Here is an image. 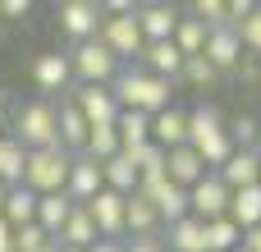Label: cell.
Instances as JSON below:
<instances>
[{
    "label": "cell",
    "instance_id": "e575fe53",
    "mask_svg": "<svg viewBox=\"0 0 261 252\" xmlns=\"http://www.w3.org/2000/svg\"><path fill=\"white\" fill-rule=\"evenodd\" d=\"M50 243V234L32 220V225H23V230H14V252H37V248H46Z\"/></svg>",
    "mask_w": 261,
    "mask_h": 252
},
{
    "label": "cell",
    "instance_id": "83f0119b",
    "mask_svg": "<svg viewBox=\"0 0 261 252\" xmlns=\"http://www.w3.org/2000/svg\"><path fill=\"white\" fill-rule=\"evenodd\" d=\"M69 211H73V202L64 197V193H50V197H37V225L55 239L60 230H64V220H69Z\"/></svg>",
    "mask_w": 261,
    "mask_h": 252
},
{
    "label": "cell",
    "instance_id": "8992f818",
    "mask_svg": "<svg viewBox=\"0 0 261 252\" xmlns=\"http://www.w3.org/2000/svg\"><path fill=\"white\" fill-rule=\"evenodd\" d=\"M229 188H225V179L216 174V170H206L193 188H188V216H197L202 225H211V220H220V216H229Z\"/></svg>",
    "mask_w": 261,
    "mask_h": 252
},
{
    "label": "cell",
    "instance_id": "ffe728a7",
    "mask_svg": "<svg viewBox=\"0 0 261 252\" xmlns=\"http://www.w3.org/2000/svg\"><path fill=\"white\" fill-rule=\"evenodd\" d=\"M229 124H225V110L220 106H211V101H197L193 110H188V147H197V142H206V138H216V133H225Z\"/></svg>",
    "mask_w": 261,
    "mask_h": 252
},
{
    "label": "cell",
    "instance_id": "603a6c76",
    "mask_svg": "<svg viewBox=\"0 0 261 252\" xmlns=\"http://www.w3.org/2000/svg\"><path fill=\"white\" fill-rule=\"evenodd\" d=\"M151 207H156V216H161V230L165 225H174V220H184L188 216V188H179V184H161L156 193H151Z\"/></svg>",
    "mask_w": 261,
    "mask_h": 252
},
{
    "label": "cell",
    "instance_id": "8d00e7d4",
    "mask_svg": "<svg viewBox=\"0 0 261 252\" xmlns=\"http://www.w3.org/2000/svg\"><path fill=\"white\" fill-rule=\"evenodd\" d=\"M32 0H0V18H28Z\"/></svg>",
    "mask_w": 261,
    "mask_h": 252
},
{
    "label": "cell",
    "instance_id": "d4e9b609",
    "mask_svg": "<svg viewBox=\"0 0 261 252\" xmlns=\"http://www.w3.org/2000/svg\"><path fill=\"white\" fill-rule=\"evenodd\" d=\"M37 220V193L32 188H5V225L9 230H23V225H32Z\"/></svg>",
    "mask_w": 261,
    "mask_h": 252
},
{
    "label": "cell",
    "instance_id": "ab89813d",
    "mask_svg": "<svg viewBox=\"0 0 261 252\" xmlns=\"http://www.w3.org/2000/svg\"><path fill=\"white\" fill-rule=\"evenodd\" d=\"M243 252H261V225H252V230H243V243H239Z\"/></svg>",
    "mask_w": 261,
    "mask_h": 252
},
{
    "label": "cell",
    "instance_id": "7402d4cb",
    "mask_svg": "<svg viewBox=\"0 0 261 252\" xmlns=\"http://www.w3.org/2000/svg\"><path fill=\"white\" fill-rule=\"evenodd\" d=\"M96 239H101V234H96V225H92V216H87L83 207H73V211H69V220H64V230L55 234V243H60V248H78V252H87Z\"/></svg>",
    "mask_w": 261,
    "mask_h": 252
},
{
    "label": "cell",
    "instance_id": "4dcf8cb0",
    "mask_svg": "<svg viewBox=\"0 0 261 252\" xmlns=\"http://www.w3.org/2000/svg\"><path fill=\"white\" fill-rule=\"evenodd\" d=\"M239 243H243V230H239L229 216H220V220L206 225V252H234Z\"/></svg>",
    "mask_w": 261,
    "mask_h": 252
},
{
    "label": "cell",
    "instance_id": "d590c367",
    "mask_svg": "<svg viewBox=\"0 0 261 252\" xmlns=\"http://www.w3.org/2000/svg\"><path fill=\"white\" fill-rule=\"evenodd\" d=\"M193 18L206 23V32L220 28V23H229V18H225V0H197V5H193Z\"/></svg>",
    "mask_w": 261,
    "mask_h": 252
},
{
    "label": "cell",
    "instance_id": "4fadbf2b",
    "mask_svg": "<svg viewBox=\"0 0 261 252\" xmlns=\"http://www.w3.org/2000/svg\"><path fill=\"white\" fill-rule=\"evenodd\" d=\"M151 142H156L161 152L188 147V110H184V106H165L161 115H151Z\"/></svg>",
    "mask_w": 261,
    "mask_h": 252
},
{
    "label": "cell",
    "instance_id": "bcb514c9",
    "mask_svg": "<svg viewBox=\"0 0 261 252\" xmlns=\"http://www.w3.org/2000/svg\"><path fill=\"white\" fill-rule=\"evenodd\" d=\"M60 252H78V248H60Z\"/></svg>",
    "mask_w": 261,
    "mask_h": 252
},
{
    "label": "cell",
    "instance_id": "6da1fadb",
    "mask_svg": "<svg viewBox=\"0 0 261 252\" xmlns=\"http://www.w3.org/2000/svg\"><path fill=\"white\" fill-rule=\"evenodd\" d=\"M110 92H115L119 110H138V115H161L165 106H174V101H170V96H174L170 83L156 78V73H147L142 64H124L119 78L110 83Z\"/></svg>",
    "mask_w": 261,
    "mask_h": 252
},
{
    "label": "cell",
    "instance_id": "5b68a950",
    "mask_svg": "<svg viewBox=\"0 0 261 252\" xmlns=\"http://www.w3.org/2000/svg\"><path fill=\"white\" fill-rule=\"evenodd\" d=\"M106 46H110V55L119 60V64H138L142 60V51H147V37H142V28H138V9L133 14H119V18H101V32H96Z\"/></svg>",
    "mask_w": 261,
    "mask_h": 252
},
{
    "label": "cell",
    "instance_id": "52a82bcc",
    "mask_svg": "<svg viewBox=\"0 0 261 252\" xmlns=\"http://www.w3.org/2000/svg\"><path fill=\"white\" fill-rule=\"evenodd\" d=\"M101 5L96 0H64V5H55V23H60V32L73 41V46H83V41H92L96 32H101Z\"/></svg>",
    "mask_w": 261,
    "mask_h": 252
},
{
    "label": "cell",
    "instance_id": "f1b7e54d",
    "mask_svg": "<svg viewBox=\"0 0 261 252\" xmlns=\"http://www.w3.org/2000/svg\"><path fill=\"white\" fill-rule=\"evenodd\" d=\"M170 41L179 46V55H184V60H193V55H202V51H206V23H197L193 14H184Z\"/></svg>",
    "mask_w": 261,
    "mask_h": 252
},
{
    "label": "cell",
    "instance_id": "7c38bea8",
    "mask_svg": "<svg viewBox=\"0 0 261 252\" xmlns=\"http://www.w3.org/2000/svg\"><path fill=\"white\" fill-rule=\"evenodd\" d=\"M220 73L225 69H239L243 64V41H239V28H229V23H220V28H211L206 32V51H202Z\"/></svg>",
    "mask_w": 261,
    "mask_h": 252
},
{
    "label": "cell",
    "instance_id": "c3c4849f",
    "mask_svg": "<svg viewBox=\"0 0 261 252\" xmlns=\"http://www.w3.org/2000/svg\"><path fill=\"white\" fill-rule=\"evenodd\" d=\"M0 23H5V18H0Z\"/></svg>",
    "mask_w": 261,
    "mask_h": 252
},
{
    "label": "cell",
    "instance_id": "b9f144b4",
    "mask_svg": "<svg viewBox=\"0 0 261 252\" xmlns=\"http://www.w3.org/2000/svg\"><path fill=\"white\" fill-rule=\"evenodd\" d=\"M0 252H14V230L0 220Z\"/></svg>",
    "mask_w": 261,
    "mask_h": 252
},
{
    "label": "cell",
    "instance_id": "4316f807",
    "mask_svg": "<svg viewBox=\"0 0 261 252\" xmlns=\"http://www.w3.org/2000/svg\"><path fill=\"white\" fill-rule=\"evenodd\" d=\"M229 220H234L239 230H252V225H261V184H252V188H239V193L229 197Z\"/></svg>",
    "mask_w": 261,
    "mask_h": 252
},
{
    "label": "cell",
    "instance_id": "cb8c5ba5",
    "mask_svg": "<svg viewBox=\"0 0 261 252\" xmlns=\"http://www.w3.org/2000/svg\"><path fill=\"white\" fill-rule=\"evenodd\" d=\"M101 179H106V188L110 193H119V197H133L138 193V165L119 152V156H110L106 165H101Z\"/></svg>",
    "mask_w": 261,
    "mask_h": 252
},
{
    "label": "cell",
    "instance_id": "2e32d148",
    "mask_svg": "<svg viewBox=\"0 0 261 252\" xmlns=\"http://www.w3.org/2000/svg\"><path fill=\"white\" fill-rule=\"evenodd\" d=\"M216 174L225 179V188H229V193L252 188V184H261V152H234Z\"/></svg>",
    "mask_w": 261,
    "mask_h": 252
},
{
    "label": "cell",
    "instance_id": "60d3db41",
    "mask_svg": "<svg viewBox=\"0 0 261 252\" xmlns=\"http://www.w3.org/2000/svg\"><path fill=\"white\" fill-rule=\"evenodd\" d=\"M87 252H124V243H115V239H96Z\"/></svg>",
    "mask_w": 261,
    "mask_h": 252
},
{
    "label": "cell",
    "instance_id": "44dd1931",
    "mask_svg": "<svg viewBox=\"0 0 261 252\" xmlns=\"http://www.w3.org/2000/svg\"><path fill=\"white\" fill-rule=\"evenodd\" d=\"M202 174H206V165H202V156H197L193 147H174V152H165V179H170V184L193 188Z\"/></svg>",
    "mask_w": 261,
    "mask_h": 252
},
{
    "label": "cell",
    "instance_id": "ac0fdd59",
    "mask_svg": "<svg viewBox=\"0 0 261 252\" xmlns=\"http://www.w3.org/2000/svg\"><path fill=\"white\" fill-rule=\"evenodd\" d=\"M165 239V252H206V225L197 220V216H184V220H174V225H165L161 230Z\"/></svg>",
    "mask_w": 261,
    "mask_h": 252
},
{
    "label": "cell",
    "instance_id": "9c48e42d",
    "mask_svg": "<svg viewBox=\"0 0 261 252\" xmlns=\"http://www.w3.org/2000/svg\"><path fill=\"white\" fill-rule=\"evenodd\" d=\"M69 101L78 106V115L87 119V129H101V124H115L119 119V101L110 87H73Z\"/></svg>",
    "mask_w": 261,
    "mask_h": 252
},
{
    "label": "cell",
    "instance_id": "3957f363",
    "mask_svg": "<svg viewBox=\"0 0 261 252\" xmlns=\"http://www.w3.org/2000/svg\"><path fill=\"white\" fill-rule=\"evenodd\" d=\"M69 64H73L78 87H110V83L119 78V69H124V64L110 55V46H106L101 37H92V41L73 46V51H69Z\"/></svg>",
    "mask_w": 261,
    "mask_h": 252
},
{
    "label": "cell",
    "instance_id": "30bf717a",
    "mask_svg": "<svg viewBox=\"0 0 261 252\" xmlns=\"http://www.w3.org/2000/svg\"><path fill=\"white\" fill-rule=\"evenodd\" d=\"M101 188H106V179H101V161H92V156H73L69 179H64V197H69L73 207H83V202H92Z\"/></svg>",
    "mask_w": 261,
    "mask_h": 252
},
{
    "label": "cell",
    "instance_id": "7dc6e473",
    "mask_svg": "<svg viewBox=\"0 0 261 252\" xmlns=\"http://www.w3.org/2000/svg\"><path fill=\"white\" fill-rule=\"evenodd\" d=\"M234 252H243V248H234Z\"/></svg>",
    "mask_w": 261,
    "mask_h": 252
},
{
    "label": "cell",
    "instance_id": "f546056e",
    "mask_svg": "<svg viewBox=\"0 0 261 252\" xmlns=\"http://www.w3.org/2000/svg\"><path fill=\"white\" fill-rule=\"evenodd\" d=\"M83 156H92V161H110V156H119V133H115V124H101V129H87V147H83Z\"/></svg>",
    "mask_w": 261,
    "mask_h": 252
},
{
    "label": "cell",
    "instance_id": "7a4b0ae2",
    "mask_svg": "<svg viewBox=\"0 0 261 252\" xmlns=\"http://www.w3.org/2000/svg\"><path fill=\"white\" fill-rule=\"evenodd\" d=\"M69 165H73V156H69L64 147H41V152H28V165H23V188H32L37 197L64 193Z\"/></svg>",
    "mask_w": 261,
    "mask_h": 252
},
{
    "label": "cell",
    "instance_id": "f6af8a7d",
    "mask_svg": "<svg viewBox=\"0 0 261 252\" xmlns=\"http://www.w3.org/2000/svg\"><path fill=\"white\" fill-rule=\"evenodd\" d=\"M0 138H5V110H0Z\"/></svg>",
    "mask_w": 261,
    "mask_h": 252
},
{
    "label": "cell",
    "instance_id": "9a60e30c",
    "mask_svg": "<svg viewBox=\"0 0 261 252\" xmlns=\"http://www.w3.org/2000/svg\"><path fill=\"white\" fill-rule=\"evenodd\" d=\"M179 9L174 5H138V28H142V37H147V46L151 41H170L174 37V28H179Z\"/></svg>",
    "mask_w": 261,
    "mask_h": 252
},
{
    "label": "cell",
    "instance_id": "d6a6232c",
    "mask_svg": "<svg viewBox=\"0 0 261 252\" xmlns=\"http://www.w3.org/2000/svg\"><path fill=\"white\" fill-rule=\"evenodd\" d=\"M188 87H197V92H206V87H216L220 83V69L206 60V55H193V60H184V73H179Z\"/></svg>",
    "mask_w": 261,
    "mask_h": 252
},
{
    "label": "cell",
    "instance_id": "7bdbcfd3",
    "mask_svg": "<svg viewBox=\"0 0 261 252\" xmlns=\"http://www.w3.org/2000/svg\"><path fill=\"white\" fill-rule=\"evenodd\" d=\"M37 252H60V243H55V239H50V243H46V248H37Z\"/></svg>",
    "mask_w": 261,
    "mask_h": 252
},
{
    "label": "cell",
    "instance_id": "8fae6325",
    "mask_svg": "<svg viewBox=\"0 0 261 252\" xmlns=\"http://www.w3.org/2000/svg\"><path fill=\"white\" fill-rule=\"evenodd\" d=\"M32 83L41 92H73V64H69V55H60V51L37 55L32 60Z\"/></svg>",
    "mask_w": 261,
    "mask_h": 252
},
{
    "label": "cell",
    "instance_id": "d6986e66",
    "mask_svg": "<svg viewBox=\"0 0 261 252\" xmlns=\"http://www.w3.org/2000/svg\"><path fill=\"white\" fill-rule=\"evenodd\" d=\"M147 73H156V78H165V83H174L179 73H184V55H179V46L174 41H151L147 51H142V60H138Z\"/></svg>",
    "mask_w": 261,
    "mask_h": 252
},
{
    "label": "cell",
    "instance_id": "1f68e13d",
    "mask_svg": "<svg viewBox=\"0 0 261 252\" xmlns=\"http://www.w3.org/2000/svg\"><path fill=\"white\" fill-rule=\"evenodd\" d=\"M193 152L202 156V165H206V170H220V165H225V161H229V156H234L239 147H234V138H229V129H225V133H216V138L197 142Z\"/></svg>",
    "mask_w": 261,
    "mask_h": 252
},
{
    "label": "cell",
    "instance_id": "5bb4252c",
    "mask_svg": "<svg viewBox=\"0 0 261 252\" xmlns=\"http://www.w3.org/2000/svg\"><path fill=\"white\" fill-rule=\"evenodd\" d=\"M55 133H60V147L69 156H83V147H87V119L78 115V106L69 96L55 106Z\"/></svg>",
    "mask_w": 261,
    "mask_h": 252
},
{
    "label": "cell",
    "instance_id": "836d02e7",
    "mask_svg": "<svg viewBox=\"0 0 261 252\" xmlns=\"http://www.w3.org/2000/svg\"><path fill=\"white\" fill-rule=\"evenodd\" d=\"M239 41H243V51H248L252 60H261V5L239 23Z\"/></svg>",
    "mask_w": 261,
    "mask_h": 252
},
{
    "label": "cell",
    "instance_id": "e0dca14e",
    "mask_svg": "<svg viewBox=\"0 0 261 252\" xmlns=\"http://www.w3.org/2000/svg\"><path fill=\"white\" fill-rule=\"evenodd\" d=\"M124 234H128V239H151V234H161V216H156L151 197L133 193V197L124 202Z\"/></svg>",
    "mask_w": 261,
    "mask_h": 252
},
{
    "label": "cell",
    "instance_id": "ba28073f",
    "mask_svg": "<svg viewBox=\"0 0 261 252\" xmlns=\"http://www.w3.org/2000/svg\"><path fill=\"white\" fill-rule=\"evenodd\" d=\"M124 202H128V197H119V193H110V188H101L92 202H83V211L92 216V225H96L101 239L124 243Z\"/></svg>",
    "mask_w": 261,
    "mask_h": 252
},
{
    "label": "cell",
    "instance_id": "277c9868",
    "mask_svg": "<svg viewBox=\"0 0 261 252\" xmlns=\"http://www.w3.org/2000/svg\"><path fill=\"white\" fill-rule=\"evenodd\" d=\"M14 138H18L28 152L60 147V133H55V101H50V96H37V101L18 106V115H14Z\"/></svg>",
    "mask_w": 261,
    "mask_h": 252
},
{
    "label": "cell",
    "instance_id": "f35d334b",
    "mask_svg": "<svg viewBox=\"0 0 261 252\" xmlns=\"http://www.w3.org/2000/svg\"><path fill=\"white\" fill-rule=\"evenodd\" d=\"M239 78H243L248 87H257V83H261V60H252V55H243V64H239Z\"/></svg>",
    "mask_w": 261,
    "mask_h": 252
},
{
    "label": "cell",
    "instance_id": "484cf974",
    "mask_svg": "<svg viewBox=\"0 0 261 252\" xmlns=\"http://www.w3.org/2000/svg\"><path fill=\"white\" fill-rule=\"evenodd\" d=\"M115 133H119V152H133V147H142V142H151V115L119 110V119H115Z\"/></svg>",
    "mask_w": 261,
    "mask_h": 252
},
{
    "label": "cell",
    "instance_id": "74e56055",
    "mask_svg": "<svg viewBox=\"0 0 261 252\" xmlns=\"http://www.w3.org/2000/svg\"><path fill=\"white\" fill-rule=\"evenodd\" d=\"M124 252H165V243H161V234H151V239H124Z\"/></svg>",
    "mask_w": 261,
    "mask_h": 252
},
{
    "label": "cell",
    "instance_id": "ee69618b",
    "mask_svg": "<svg viewBox=\"0 0 261 252\" xmlns=\"http://www.w3.org/2000/svg\"><path fill=\"white\" fill-rule=\"evenodd\" d=\"M0 220H5V188H0Z\"/></svg>",
    "mask_w": 261,
    "mask_h": 252
}]
</instances>
